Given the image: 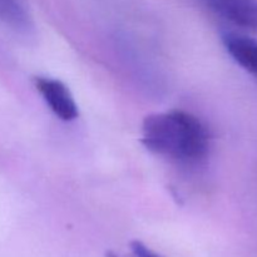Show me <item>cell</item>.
<instances>
[{"instance_id": "cell-1", "label": "cell", "mask_w": 257, "mask_h": 257, "mask_svg": "<svg viewBox=\"0 0 257 257\" xmlns=\"http://www.w3.org/2000/svg\"><path fill=\"white\" fill-rule=\"evenodd\" d=\"M142 135V143L147 150L180 162H198L210 150L207 128L196 115L185 110L147 115Z\"/></svg>"}, {"instance_id": "cell-2", "label": "cell", "mask_w": 257, "mask_h": 257, "mask_svg": "<svg viewBox=\"0 0 257 257\" xmlns=\"http://www.w3.org/2000/svg\"><path fill=\"white\" fill-rule=\"evenodd\" d=\"M35 87L58 118L69 122L78 117V105L64 83L53 78L38 77L35 78Z\"/></svg>"}, {"instance_id": "cell-3", "label": "cell", "mask_w": 257, "mask_h": 257, "mask_svg": "<svg viewBox=\"0 0 257 257\" xmlns=\"http://www.w3.org/2000/svg\"><path fill=\"white\" fill-rule=\"evenodd\" d=\"M207 4L227 22L257 33V0H207Z\"/></svg>"}, {"instance_id": "cell-4", "label": "cell", "mask_w": 257, "mask_h": 257, "mask_svg": "<svg viewBox=\"0 0 257 257\" xmlns=\"http://www.w3.org/2000/svg\"><path fill=\"white\" fill-rule=\"evenodd\" d=\"M226 50L240 67L257 79V42L247 35L227 32L222 35Z\"/></svg>"}, {"instance_id": "cell-5", "label": "cell", "mask_w": 257, "mask_h": 257, "mask_svg": "<svg viewBox=\"0 0 257 257\" xmlns=\"http://www.w3.org/2000/svg\"><path fill=\"white\" fill-rule=\"evenodd\" d=\"M0 18L15 28L29 27V17L20 0H0Z\"/></svg>"}, {"instance_id": "cell-6", "label": "cell", "mask_w": 257, "mask_h": 257, "mask_svg": "<svg viewBox=\"0 0 257 257\" xmlns=\"http://www.w3.org/2000/svg\"><path fill=\"white\" fill-rule=\"evenodd\" d=\"M131 250H132L135 257H162L153 250H151L150 247H147L141 241H133L131 243Z\"/></svg>"}]
</instances>
